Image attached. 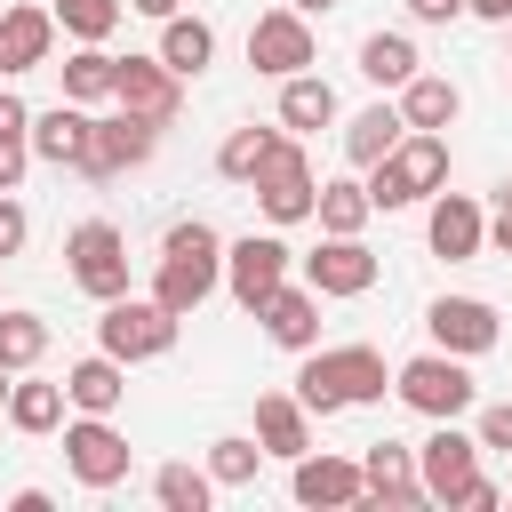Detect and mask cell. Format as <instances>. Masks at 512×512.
I'll return each instance as SVG.
<instances>
[{
  "label": "cell",
  "mask_w": 512,
  "mask_h": 512,
  "mask_svg": "<svg viewBox=\"0 0 512 512\" xmlns=\"http://www.w3.org/2000/svg\"><path fill=\"white\" fill-rule=\"evenodd\" d=\"M256 472H264L256 432H224V440H208V480H216V488H256Z\"/></svg>",
  "instance_id": "cell-34"
},
{
  "label": "cell",
  "mask_w": 512,
  "mask_h": 512,
  "mask_svg": "<svg viewBox=\"0 0 512 512\" xmlns=\"http://www.w3.org/2000/svg\"><path fill=\"white\" fill-rule=\"evenodd\" d=\"M504 72H512V64H504Z\"/></svg>",
  "instance_id": "cell-51"
},
{
  "label": "cell",
  "mask_w": 512,
  "mask_h": 512,
  "mask_svg": "<svg viewBox=\"0 0 512 512\" xmlns=\"http://www.w3.org/2000/svg\"><path fill=\"white\" fill-rule=\"evenodd\" d=\"M0 48H8V80L32 72V64H48V56H56V16H48L40 0L8 8V16H0Z\"/></svg>",
  "instance_id": "cell-24"
},
{
  "label": "cell",
  "mask_w": 512,
  "mask_h": 512,
  "mask_svg": "<svg viewBox=\"0 0 512 512\" xmlns=\"http://www.w3.org/2000/svg\"><path fill=\"white\" fill-rule=\"evenodd\" d=\"M8 384H16V368H0V408H8Z\"/></svg>",
  "instance_id": "cell-47"
},
{
  "label": "cell",
  "mask_w": 512,
  "mask_h": 512,
  "mask_svg": "<svg viewBox=\"0 0 512 512\" xmlns=\"http://www.w3.org/2000/svg\"><path fill=\"white\" fill-rule=\"evenodd\" d=\"M24 240H32V216H24V200H16V192H0V264H8V256H24Z\"/></svg>",
  "instance_id": "cell-38"
},
{
  "label": "cell",
  "mask_w": 512,
  "mask_h": 512,
  "mask_svg": "<svg viewBox=\"0 0 512 512\" xmlns=\"http://www.w3.org/2000/svg\"><path fill=\"white\" fill-rule=\"evenodd\" d=\"M88 104H48V112H32V160H48V168H72L80 176V160H88Z\"/></svg>",
  "instance_id": "cell-20"
},
{
  "label": "cell",
  "mask_w": 512,
  "mask_h": 512,
  "mask_svg": "<svg viewBox=\"0 0 512 512\" xmlns=\"http://www.w3.org/2000/svg\"><path fill=\"white\" fill-rule=\"evenodd\" d=\"M392 104H400V120H408V128H456L464 88H456V80H440V72H416V80H400V88H392Z\"/></svg>",
  "instance_id": "cell-26"
},
{
  "label": "cell",
  "mask_w": 512,
  "mask_h": 512,
  "mask_svg": "<svg viewBox=\"0 0 512 512\" xmlns=\"http://www.w3.org/2000/svg\"><path fill=\"white\" fill-rule=\"evenodd\" d=\"M48 16H56L64 40H112L120 16H128V0H48Z\"/></svg>",
  "instance_id": "cell-36"
},
{
  "label": "cell",
  "mask_w": 512,
  "mask_h": 512,
  "mask_svg": "<svg viewBox=\"0 0 512 512\" xmlns=\"http://www.w3.org/2000/svg\"><path fill=\"white\" fill-rule=\"evenodd\" d=\"M296 360H304V368H296V400H304L312 416L376 408V400L392 392V368H384L376 344H312V352H296Z\"/></svg>",
  "instance_id": "cell-1"
},
{
  "label": "cell",
  "mask_w": 512,
  "mask_h": 512,
  "mask_svg": "<svg viewBox=\"0 0 512 512\" xmlns=\"http://www.w3.org/2000/svg\"><path fill=\"white\" fill-rule=\"evenodd\" d=\"M312 56H320L312 16H296V8H264V16L248 24V72L288 80V72H312Z\"/></svg>",
  "instance_id": "cell-10"
},
{
  "label": "cell",
  "mask_w": 512,
  "mask_h": 512,
  "mask_svg": "<svg viewBox=\"0 0 512 512\" xmlns=\"http://www.w3.org/2000/svg\"><path fill=\"white\" fill-rule=\"evenodd\" d=\"M400 136H408L400 104H384V96H376L368 112H352V120H344V160H352V168H376V160H384Z\"/></svg>",
  "instance_id": "cell-29"
},
{
  "label": "cell",
  "mask_w": 512,
  "mask_h": 512,
  "mask_svg": "<svg viewBox=\"0 0 512 512\" xmlns=\"http://www.w3.org/2000/svg\"><path fill=\"white\" fill-rule=\"evenodd\" d=\"M256 328H264L280 352H312V344H320V296H312L304 280H280V288L256 304Z\"/></svg>",
  "instance_id": "cell-19"
},
{
  "label": "cell",
  "mask_w": 512,
  "mask_h": 512,
  "mask_svg": "<svg viewBox=\"0 0 512 512\" xmlns=\"http://www.w3.org/2000/svg\"><path fill=\"white\" fill-rule=\"evenodd\" d=\"M464 16H480V24H504V16H512V0H464Z\"/></svg>",
  "instance_id": "cell-44"
},
{
  "label": "cell",
  "mask_w": 512,
  "mask_h": 512,
  "mask_svg": "<svg viewBox=\"0 0 512 512\" xmlns=\"http://www.w3.org/2000/svg\"><path fill=\"white\" fill-rule=\"evenodd\" d=\"M496 504H504V488H496L488 472H472V480L456 488V504H448V512H496Z\"/></svg>",
  "instance_id": "cell-39"
},
{
  "label": "cell",
  "mask_w": 512,
  "mask_h": 512,
  "mask_svg": "<svg viewBox=\"0 0 512 512\" xmlns=\"http://www.w3.org/2000/svg\"><path fill=\"white\" fill-rule=\"evenodd\" d=\"M488 248H504V256H512V184L496 192V216H488Z\"/></svg>",
  "instance_id": "cell-43"
},
{
  "label": "cell",
  "mask_w": 512,
  "mask_h": 512,
  "mask_svg": "<svg viewBox=\"0 0 512 512\" xmlns=\"http://www.w3.org/2000/svg\"><path fill=\"white\" fill-rule=\"evenodd\" d=\"M152 504H160V512H208V504H216L208 464H160V472H152Z\"/></svg>",
  "instance_id": "cell-33"
},
{
  "label": "cell",
  "mask_w": 512,
  "mask_h": 512,
  "mask_svg": "<svg viewBox=\"0 0 512 512\" xmlns=\"http://www.w3.org/2000/svg\"><path fill=\"white\" fill-rule=\"evenodd\" d=\"M416 72H424V56H416L408 32H368V40H360V80L400 88V80H416Z\"/></svg>",
  "instance_id": "cell-30"
},
{
  "label": "cell",
  "mask_w": 512,
  "mask_h": 512,
  "mask_svg": "<svg viewBox=\"0 0 512 512\" xmlns=\"http://www.w3.org/2000/svg\"><path fill=\"white\" fill-rule=\"evenodd\" d=\"M296 264H304V288H312V296H368L376 272H384L360 232H320V248L296 256Z\"/></svg>",
  "instance_id": "cell-11"
},
{
  "label": "cell",
  "mask_w": 512,
  "mask_h": 512,
  "mask_svg": "<svg viewBox=\"0 0 512 512\" xmlns=\"http://www.w3.org/2000/svg\"><path fill=\"white\" fill-rule=\"evenodd\" d=\"M504 40H512V16H504Z\"/></svg>",
  "instance_id": "cell-49"
},
{
  "label": "cell",
  "mask_w": 512,
  "mask_h": 512,
  "mask_svg": "<svg viewBox=\"0 0 512 512\" xmlns=\"http://www.w3.org/2000/svg\"><path fill=\"white\" fill-rule=\"evenodd\" d=\"M160 152V120H136V112H112V120H88V160H80V176H128V168H144Z\"/></svg>",
  "instance_id": "cell-13"
},
{
  "label": "cell",
  "mask_w": 512,
  "mask_h": 512,
  "mask_svg": "<svg viewBox=\"0 0 512 512\" xmlns=\"http://www.w3.org/2000/svg\"><path fill=\"white\" fill-rule=\"evenodd\" d=\"M312 192H320L312 152H304V136H288V128H280L272 160H264V168H256V184H248V200H256V216H264L272 232H288V224H304V216H312Z\"/></svg>",
  "instance_id": "cell-5"
},
{
  "label": "cell",
  "mask_w": 512,
  "mask_h": 512,
  "mask_svg": "<svg viewBox=\"0 0 512 512\" xmlns=\"http://www.w3.org/2000/svg\"><path fill=\"white\" fill-rule=\"evenodd\" d=\"M472 440H480V456H488V448H496V456H512V400L472 408Z\"/></svg>",
  "instance_id": "cell-37"
},
{
  "label": "cell",
  "mask_w": 512,
  "mask_h": 512,
  "mask_svg": "<svg viewBox=\"0 0 512 512\" xmlns=\"http://www.w3.org/2000/svg\"><path fill=\"white\" fill-rule=\"evenodd\" d=\"M216 288H224V232H216L208 216L168 224L160 264H152V304H168L176 320H192V312H200Z\"/></svg>",
  "instance_id": "cell-2"
},
{
  "label": "cell",
  "mask_w": 512,
  "mask_h": 512,
  "mask_svg": "<svg viewBox=\"0 0 512 512\" xmlns=\"http://www.w3.org/2000/svg\"><path fill=\"white\" fill-rule=\"evenodd\" d=\"M360 504H376V512L432 504L424 480H416V448H400V440H368V448H360Z\"/></svg>",
  "instance_id": "cell-16"
},
{
  "label": "cell",
  "mask_w": 512,
  "mask_h": 512,
  "mask_svg": "<svg viewBox=\"0 0 512 512\" xmlns=\"http://www.w3.org/2000/svg\"><path fill=\"white\" fill-rule=\"evenodd\" d=\"M480 472V440L464 432V416H440L424 440H416V480L432 504H456V488Z\"/></svg>",
  "instance_id": "cell-12"
},
{
  "label": "cell",
  "mask_w": 512,
  "mask_h": 512,
  "mask_svg": "<svg viewBox=\"0 0 512 512\" xmlns=\"http://www.w3.org/2000/svg\"><path fill=\"white\" fill-rule=\"evenodd\" d=\"M288 496L304 512H352L360 504V456H328V448H304L288 464Z\"/></svg>",
  "instance_id": "cell-17"
},
{
  "label": "cell",
  "mask_w": 512,
  "mask_h": 512,
  "mask_svg": "<svg viewBox=\"0 0 512 512\" xmlns=\"http://www.w3.org/2000/svg\"><path fill=\"white\" fill-rule=\"evenodd\" d=\"M24 440H48V432H64V416H72V400H64V384H48V376H32V368H16V384H8V408H0Z\"/></svg>",
  "instance_id": "cell-21"
},
{
  "label": "cell",
  "mask_w": 512,
  "mask_h": 512,
  "mask_svg": "<svg viewBox=\"0 0 512 512\" xmlns=\"http://www.w3.org/2000/svg\"><path fill=\"white\" fill-rule=\"evenodd\" d=\"M408 8V24H456L464 16V0H400Z\"/></svg>",
  "instance_id": "cell-42"
},
{
  "label": "cell",
  "mask_w": 512,
  "mask_h": 512,
  "mask_svg": "<svg viewBox=\"0 0 512 512\" xmlns=\"http://www.w3.org/2000/svg\"><path fill=\"white\" fill-rule=\"evenodd\" d=\"M112 104L120 112H136V120H176L184 112V80L160 64V56H120V72H112Z\"/></svg>",
  "instance_id": "cell-18"
},
{
  "label": "cell",
  "mask_w": 512,
  "mask_h": 512,
  "mask_svg": "<svg viewBox=\"0 0 512 512\" xmlns=\"http://www.w3.org/2000/svg\"><path fill=\"white\" fill-rule=\"evenodd\" d=\"M424 328H432V344L456 352V360H480V352H496V336H504V320H496L488 296H432V304H424Z\"/></svg>",
  "instance_id": "cell-14"
},
{
  "label": "cell",
  "mask_w": 512,
  "mask_h": 512,
  "mask_svg": "<svg viewBox=\"0 0 512 512\" xmlns=\"http://www.w3.org/2000/svg\"><path fill=\"white\" fill-rule=\"evenodd\" d=\"M128 464H136V448L120 440V424H112V416H80V408L64 416V472H72L80 488H96V496H104V488H120V480H128Z\"/></svg>",
  "instance_id": "cell-8"
},
{
  "label": "cell",
  "mask_w": 512,
  "mask_h": 512,
  "mask_svg": "<svg viewBox=\"0 0 512 512\" xmlns=\"http://www.w3.org/2000/svg\"><path fill=\"white\" fill-rule=\"evenodd\" d=\"M280 128H288V136L336 128V88H328L320 72H288V80H280Z\"/></svg>",
  "instance_id": "cell-28"
},
{
  "label": "cell",
  "mask_w": 512,
  "mask_h": 512,
  "mask_svg": "<svg viewBox=\"0 0 512 512\" xmlns=\"http://www.w3.org/2000/svg\"><path fill=\"white\" fill-rule=\"evenodd\" d=\"M176 328H184V320H176L168 304H152V296L128 288V296L104 304V320H96V352H112V360H128V368H136V360H168V352H176Z\"/></svg>",
  "instance_id": "cell-6"
},
{
  "label": "cell",
  "mask_w": 512,
  "mask_h": 512,
  "mask_svg": "<svg viewBox=\"0 0 512 512\" xmlns=\"http://www.w3.org/2000/svg\"><path fill=\"white\" fill-rule=\"evenodd\" d=\"M272 144H280V128H256V120L232 128V136L216 144V176H224V184H256V168L272 160Z\"/></svg>",
  "instance_id": "cell-32"
},
{
  "label": "cell",
  "mask_w": 512,
  "mask_h": 512,
  "mask_svg": "<svg viewBox=\"0 0 512 512\" xmlns=\"http://www.w3.org/2000/svg\"><path fill=\"white\" fill-rule=\"evenodd\" d=\"M504 504H512V496H504Z\"/></svg>",
  "instance_id": "cell-50"
},
{
  "label": "cell",
  "mask_w": 512,
  "mask_h": 512,
  "mask_svg": "<svg viewBox=\"0 0 512 512\" xmlns=\"http://www.w3.org/2000/svg\"><path fill=\"white\" fill-rule=\"evenodd\" d=\"M424 240H432V256L440 264H472L480 248H488V208L472 200V192H432V208H424Z\"/></svg>",
  "instance_id": "cell-15"
},
{
  "label": "cell",
  "mask_w": 512,
  "mask_h": 512,
  "mask_svg": "<svg viewBox=\"0 0 512 512\" xmlns=\"http://www.w3.org/2000/svg\"><path fill=\"white\" fill-rule=\"evenodd\" d=\"M48 352V320L24 304H0V368H40Z\"/></svg>",
  "instance_id": "cell-35"
},
{
  "label": "cell",
  "mask_w": 512,
  "mask_h": 512,
  "mask_svg": "<svg viewBox=\"0 0 512 512\" xmlns=\"http://www.w3.org/2000/svg\"><path fill=\"white\" fill-rule=\"evenodd\" d=\"M288 264H296V248H288L280 232H240V240H224V288H232V304L256 312V304L288 280Z\"/></svg>",
  "instance_id": "cell-9"
},
{
  "label": "cell",
  "mask_w": 512,
  "mask_h": 512,
  "mask_svg": "<svg viewBox=\"0 0 512 512\" xmlns=\"http://www.w3.org/2000/svg\"><path fill=\"white\" fill-rule=\"evenodd\" d=\"M64 272H72V288H80V296H96V304L128 296V232H120V224H104V216L72 224V232H64Z\"/></svg>",
  "instance_id": "cell-7"
},
{
  "label": "cell",
  "mask_w": 512,
  "mask_h": 512,
  "mask_svg": "<svg viewBox=\"0 0 512 512\" xmlns=\"http://www.w3.org/2000/svg\"><path fill=\"white\" fill-rule=\"evenodd\" d=\"M296 16H328V8H344V0H288Z\"/></svg>",
  "instance_id": "cell-46"
},
{
  "label": "cell",
  "mask_w": 512,
  "mask_h": 512,
  "mask_svg": "<svg viewBox=\"0 0 512 512\" xmlns=\"http://www.w3.org/2000/svg\"><path fill=\"white\" fill-rule=\"evenodd\" d=\"M392 392H400V408H416L424 424H440V416H472L480 408V384H472V360H456V352H416V360H400L392 368Z\"/></svg>",
  "instance_id": "cell-4"
},
{
  "label": "cell",
  "mask_w": 512,
  "mask_h": 512,
  "mask_svg": "<svg viewBox=\"0 0 512 512\" xmlns=\"http://www.w3.org/2000/svg\"><path fill=\"white\" fill-rule=\"evenodd\" d=\"M0 80H8V48H0Z\"/></svg>",
  "instance_id": "cell-48"
},
{
  "label": "cell",
  "mask_w": 512,
  "mask_h": 512,
  "mask_svg": "<svg viewBox=\"0 0 512 512\" xmlns=\"http://www.w3.org/2000/svg\"><path fill=\"white\" fill-rule=\"evenodd\" d=\"M64 400H72L80 416H112V408L128 400V360H112V352L72 360V368H64Z\"/></svg>",
  "instance_id": "cell-23"
},
{
  "label": "cell",
  "mask_w": 512,
  "mask_h": 512,
  "mask_svg": "<svg viewBox=\"0 0 512 512\" xmlns=\"http://www.w3.org/2000/svg\"><path fill=\"white\" fill-rule=\"evenodd\" d=\"M0 136H32V104L16 88H0Z\"/></svg>",
  "instance_id": "cell-41"
},
{
  "label": "cell",
  "mask_w": 512,
  "mask_h": 512,
  "mask_svg": "<svg viewBox=\"0 0 512 512\" xmlns=\"http://www.w3.org/2000/svg\"><path fill=\"white\" fill-rule=\"evenodd\" d=\"M32 168V136H0V192H16Z\"/></svg>",
  "instance_id": "cell-40"
},
{
  "label": "cell",
  "mask_w": 512,
  "mask_h": 512,
  "mask_svg": "<svg viewBox=\"0 0 512 512\" xmlns=\"http://www.w3.org/2000/svg\"><path fill=\"white\" fill-rule=\"evenodd\" d=\"M368 216H376V208H368V184H360V176H328V184L312 192V224H320V232H368Z\"/></svg>",
  "instance_id": "cell-31"
},
{
  "label": "cell",
  "mask_w": 512,
  "mask_h": 512,
  "mask_svg": "<svg viewBox=\"0 0 512 512\" xmlns=\"http://www.w3.org/2000/svg\"><path fill=\"white\" fill-rule=\"evenodd\" d=\"M256 448L280 456V464H296L312 448V408L296 392H256Z\"/></svg>",
  "instance_id": "cell-22"
},
{
  "label": "cell",
  "mask_w": 512,
  "mask_h": 512,
  "mask_svg": "<svg viewBox=\"0 0 512 512\" xmlns=\"http://www.w3.org/2000/svg\"><path fill=\"white\" fill-rule=\"evenodd\" d=\"M112 72H120V56L104 40H72V56L56 64V80H64L72 104H112Z\"/></svg>",
  "instance_id": "cell-27"
},
{
  "label": "cell",
  "mask_w": 512,
  "mask_h": 512,
  "mask_svg": "<svg viewBox=\"0 0 512 512\" xmlns=\"http://www.w3.org/2000/svg\"><path fill=\"white\" fill-rule=\"evenodd\" d=\"M128 8H136V16H152V24H168V16L184 8V0H128Z\"/></svg>",
  "instance_id": "cell-45"
},
{
  "label": "cell",
  "mask_w": 512,
  "mask_h": 512,
  "mask_svg": "<svg viewBox=\"0 0 512 512\" xmlns=\"http://www.w3.org/2000/svg\"><path fill=\"white\" fill-rule=\"evenodd\" d=\"M360 184H368V208H376V216L432 200V192L448 184V128H408L376 168H360Z\"/></svg>",
  "instance_id": "cell-3"
},
{
  "label": "cell",
  "mask_w": 512,
  "mask_h": 512,
  "mask_svg": "<svg viewBox=\"0 0 512 512\" xmlns=\"http://www.w3.org/2000/svg\"><path fill=\"white\" fill-rule=\"evenodd\" d=\"M152 56H160V64L176 72V80H200V72L216 64V24H208V16H184V8H176V16L160 24V48H152Z\"/></svg>",
  "instance_id": "cell-25"
}]
</instances>
